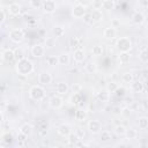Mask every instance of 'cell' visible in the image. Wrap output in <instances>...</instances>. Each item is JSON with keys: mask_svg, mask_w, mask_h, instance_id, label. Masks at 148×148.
Wrapping results in <instances>:
<instances>
[{"mask_svg": "<svg viewBox=\"0 0 148 148\" xmlns=\"http://www.w3.org/2000/svg\"><path fill=\"white\" fill-rule=\"evenodd\" d=\"M15 69H16L17 74L23 75V76H27V75H29V74H31L34 72L35 66H34V62L30 59L24 58V59H22V60H20V61L16 62Z\"/></svg>", "mask_w": 148, "mask_h": 148, "instance_id": "1", "label": "cell"}, {"mask_svg": "<svg viewBox=\"0 0 148 148\" xmlns=\"http://www.w3.org/2000/svg\"><path fill=\"white\" fill-rule=\"evenodd\" d=\"M46 96V91L44 89V87H42L40 84H35L29 89V97L34 101H43Z\"/></svg>", "mask_w": 148, "mask_h": 148, "instance_id": "2", "label": "cell"}, {"mask_svg": "<svg viewBox=\"0 0 148 148\" xmlns=\"http://www.w3.org/2000/svg\"><path fill=\"white\" fill-rule=\"evenodd\" d=\"M116 46L120 52H130L132 50V40L128 37H119L116 42Z\"/></svg>", "mask_w": 148, "mask_h": 148, "instance_id": "3", "label": "cell"}, {"mask_svg": "<svg viewBox=\"0 0 148 148\" xmlns=\"http://www.w3.org/2000/svg\"><path fill=\"white\" fill-rule=\"evenodd\" d=\"M87 14V7L81 3L80 1H76L75 5L72 8V15L74 18H82Z\"/></svg>", "mask_w": 148, "mask_h": 148, "instance_id": "4", "label": "cell"}, {"mask_svg": "<svg viewBox=\"0 0 148 148\" xmlns=\"http://www.w3.org/2000/svg\"><path fill=\"white\" fill-rule=\"evenodd\" d=\"M24 36H25V32L21 28H15L9 32V39L14 43H21L24 39Z\"/></svg>", "mask_w": 148, "mask_h": 148, "instance_id": "5", "label": "cell"}, {"mask_svg": "<svg viewBox=\"0 0 148 148\" xmlns=\"http://www.w3.org/2000/svg\"><path fill=\"white\" fill-rule=\"evenodd\" d=\"M57 2L54 0H45L43 1V5H42V9L45 14H53L56 10H57Z\"/></svg>", "mask_w": 148, "mask_h": 148, "instance_id": "6", "label": "cell"}, {"mask_svg": "<svg viewBox=\"0 0 148 148\" xmlns=\"http://www.w3.org/2000/svg\"><path fill=\"white\" fill-rule=\"evenodd\" d=\"M49 105H50L52 109L58 110V109L62 108V105H64V99H62L61 96H59V95H54V96H52V97L50 98V101H49Z\"/></svg>", "mask_w": 148, "mask_h": 148, "instance_id": "7", "label": "cell"}, {"mask_svg": "<svg viewBox=\"0 0 148 148\" xmlns=\"http://www.w3.org/2000/svg\"><path fill=\"white\" fill-rule=\"evenodd\" d=\"M30 52H31V56L32 57H35V58H42L45 54V47L42 44H35V45L31 46Z\"/></svg>", "mask_w": 148, "mask_h": 148, "instance_id": "8", "label": "cell"}, {"mask_svg": "<svg viewBox=\"0 0 148 148\" xmlns=\"http://www.w3.org/2000/svg\"><path fill=\"white\" fill-rule=\"evenodd\" d=\"M87 127H88V131L91 134H98L102 131V124H101L99 120H90L88 123Z\"/></svg>", "mask_w": 148, "mask_h": 148, "instance_id": "9", "label": "cell"}, {"mask_svg": "<svg viewBox=\"0 0 148 148\" xmlns=\"http://www.w3.org/2000/svg\"><path fill=\"white\" fill-rule=\"evenodd\" d=\"M57 133L64 138H68L72 134V127L68 124H60L57 127Z\"/></svg>", "mask_w": 148, "mask_h": 148, "instance_id": "10", "label": "cell"}, {"mask_svg": "<svg viewBox=\"0 0 148 148\" xmlns=\"http://www.w3.org/2000/svg\"><path fill=\"white\" fill-rule=\"evenodd\" d=\"M51 82H52V75H51V73H49V72H42V73H39V75H38V83H40L42 87L43 86H47Z\"/></svg>", "mask_w": 148, "mask_h": 148, "instance_id": "11", "label": "cell"}, {"mask_svg": "<svg viewBox=\"0 0 148 148\" xmlns=\"http://www.w3.org/2000/svg\"><path fill=\"white\" fill-rule=\"evenodd\" d=\"M8 13L12 16H17L21 14V5L18 2H12L8 6Z\"/></svg>", "mask_w": 148, "mask_h": 148, "instance_id": "12", "label": "cell"}, {"mask_svg": "<svg viewBox=\"0 0 148 148\" xmlns=\"http://www.w3.org/2000/svg\"><path fill=\"white\" fill-rule=\"evenodd\" d=\"M103 37L106 39H113L117 37V29L114 27H108L103 30Z\"/></svg>", "mask_w": 148, "mask_h": 148, "instance_id": "13", "label": "cell"}, {"mask_svg": "<svg viewBox=\"0 0 148 148\" xmlns=\"http://www.w3.org/2000/svg\"><path fill=\"white\" fill-rule=\"evenodd\" d=\"M73 59L75 62H82L86 59V53L82 49H77L73 51Z\"/></svg>", "mask_w": 148, "mask_h": 148, "instance_id": "14", "label": "cell"}, {"mask_svg": "<svg viewBox=\"0 0 148 148\" xmlns=\"http://www.w3.org/2000/svg\"><path fill=\"white\" fill-rule=\"evenodd\" d=\"M32 131H34L32 125H31L30 123H24V124H22V125L20 126V131H18V132H20L21 134L28 136V135H30V134L32 133Z\"/></svg>", "mask_w": 148, "mask_h": 148, "instance_id": "15", "label": "cell"}, {"mask_svg": "<svg viewBox=\"0 0 148 148\" xmlns=\"http://www.w3.org/2000/svg\"><path fill=\"white\" fill-rule=\"evenodd\" d=\"M68 89H69V87H68V84H67L66 82H59V83H57L56 91H57V94H58L59 96L66 95V94L68 92Z\"/></svg>", "mask_w": 148, "mask_h": 148, "instance_id": "16", "label": "cell"}, {"mask_svg": "<svg viewBox=\"0 0 148 148\" xmlns=\"http://www.w3.org/2000/svg\"><path fill=\"white\" fill-rule=\"evenodd\" d=\"M90 15H91V20L95 21V22L103 21V18H104V15H103V13H102V10H101L99 8H95V9L90 13Z\"/></svg>", "mask_w": 148, "mask_h": 148, "instance_id": "17", "label": "cell"}, {"mask_svg": "<svg viewBox=\"0 0 148 148\" xmlns=\"http://www.w3.org/2000/svg\"><path fill=\"white\" fill-rule=\"evenodd\" d=\"M132 22H133L134 24H138V25L142 24V23L145 22V15H143L141 12H135V13L132 15Z\"/></svg>", "mask_w": 148, "mask_h": 148, "instance_id": "18", "label": "cell"}, {"mask_svg": "<svg viewBox=\"0 0 148 148\" xmlns=\"http://www.w3.org/2000/svg\"><path fill=\"white\" fill-rule=\"evenodd\" d=\"M84 69H86V72L87 73H89V74H95L96 72H97V64L95 62V61H92V60H89L86 65H84Z\"/></svg>", "mask_w": 148, "mask_h": 148, "instance_id": "19", "label": "cell"}, {"mask_svg": "<svg viewBox=\"0 0 148 148\" xmlns=\"http://www.w3.org/2000/svg\"><path fill=\"white\" fill-rule=\"evenodd\" d=\"M74 117H75V119H76L77 121L81 123V121H84V120L87 119V117H88V112H87L84 109H79V110L75 111Z\"/></svg>", "mask_w": 148, "mask_h": 148, "instance_id": "20", "label": "cell"}, {"mask_svg": "<svg viewBox=\"0 0 148 148\" xmlns=\"http://www.w3.org/2000/svg\"><path fill=\"white\" fill-rule=\"evenodd\" d=\"M131 89L134 92H142L143 89H145V86H143V83L141 81L138 80V81H133L131 83Z\"/></svg>", "mask_w": 148, "mask_h": 148, "instance_id": "21", "label": "cell"}, {"mask_svg": "<svg viewBox=\"0 0 148 148\" xmlns=\"http://www.w3.org/2000/svg\"><path fill=\"white\" fill-rule=\"evenodd\" d=\"M1 58H2V60L7 61V62L13 61L14 60V52H13V50H10V49L5 50L2 52V54H1Z\"/></svg>", "mask_w": 148, "mask_h": 148, "instance_id": "22", "label": "cell"}, {"mask_svg": "<svg viewBox=\"0 0 148 148\" xmlns=\"http://www.w3.org/2000/svg\"><path fill=\"white\" fill-rule=\"evenodd\" d=\"M99 140L102 141V142H109V141H111L112 140V133L110 132V131H101L99 133Z\"/></svg>", "mask_w": 148, "mask_h": 148, "instance_id": "23", "label": "cell"}, {"mask_svg": "<svg viewBox=\"0 0 148 148\" xmlns=\"http://www.w3.org/2000/svg\"><path fill=\"white\" fill-rule=\"evenodd\" d=\"M13 52H14V60H16V62L25 58V54L22 47H16L13 50Z\"/></svg>", "mask_w": 148, "mask_h": 148, "instance_id": "24", "label": "cell"}, {"mask_svg": "<svg viewBox=\"0 0 148 148\" xmlns=\"http://www.w3.org/2000/svg\"><path fill=\"white\" fill-rule=\"evenodd\" d=\"M58 60H59V64H60V65L68 66V65H69V62H71V57H69V54H68V53L64 52V53H61V54L58 57Z\"/></svg>", "mask_w": 148, "mask_h": 148, "instance_id": "25", "label": "cell"}, {"mask_svg": "<svg viewBox=\"0 0 148 148\" xmlns=\"http://www.w3.org/2000/svg\"><path fill=\"white\" fill-rule=\"evenodd\" d=\"M52 34H53V36L56 38L57 37H62L65 35V28L62 25H56L52 29Z\"/></svg>", "mask_w": 148, "mask_h": 148, "instance_id": "26", "label": "cell"}, {"mask_svg": "<svg viewBox=\"0 0 148 148\" xmlns=\"http://www.w3.org/2000/svg\"><path fill=\"white\" fill-rule=\"evenodd\" d=\"M139 60L143 64L148 62V50H147V47H142L139 51Z\"/></svg>", "mask_w": 148, "mask_h": 148, "instance_id": "27", "label": "cell"}, {"mask_svg": "<svg viewBox=\"0 0 148 148\" xmlns=\"http://www.w3.org/2000/svg\"><path fill=\"white\" fill-rule=\"evenodd\" d=\"M101 7L103 9H106V10H110V9H114L116 7V2L113 0H104L101 2Z\"/></svg>", "mask_w": 148, "mask_h": 148, "instance_id": "28", "label": "cell"}, {"mask_svg": "<svg viewBox=\"0 0 148 148\" xmlns=\"http://www.w3.org/2000/svg\"><path fill=\"white\" fill-rule=\"evenodd\" d=\"M118 60L120 64H127L131 60V54L130 52H120L118 56Z\"/></svg>", "mask_w": 148, "mask_h": 148, "instance_id": "29", "label": "cell"}, {"mask_svg": "<svg viewBox=\"0 0 148 148\" xmlns=\"http://www.w3.org/2000/svg\"><path fill=\"white\" fill-rule=\"evenodd\" d=\"M121 81L124 83H132L134 81V75L132 72H125L123 75H121Z\"/></svg>", "mask_w": 148, "mask_h": 148, "instance_id": "30", "label": "cell"}, {"mask_svg": "<svg viewBox=\"0 0 148 148\" xmlns=\"http://www.w3.org/2000/svg\"><path fill=\"white\" fill-rule=\"evenodd\" d=\"M56 43H57V40H56L54 37H46V38H45V42H44V47H45V50H46V49H53V47L56 46Z\"/></svg>", "mask_w": 148, "mask_h": 148, "instance_id": "31", "label": "cell"}, {"mask_svg": "<svg viewBox=\"0 0 148 148\" xmlns=\"http://www.w3.org/2000/svg\"><path fill=\"white\" fill-rule=\"evenodd\" d=\"M80 42H81V39L77 38V37H73V38H71V40H69V46L73 49V51H74V50H77V49H82Z\"/></svg>", "mask_w": 148, "mask_h": 148, "instance_id": "32", "label": "cell"}, {"mask_svg": "<svg viewBox=\"0 0 148 148\" xmlns=\"http://www.w3.org/2000/svg\"><path fill=\"white\" fill-rule=\"evenodd\" d=\"M96 97H97L99 101H102V102H108V101L110 99V94H109L106 90H101V91H98V92L96 94Z\"/></svg>", "mask_w": 148, "mask_h": 148, "instance_id": "33", "label": "cell"}, {"mask_svg": "<svg viewBox=\"0 0 148 148\" xmlns=\"http://www.w3.org/2000/svg\"><path fill=\"white\" fill-rule=\"evenodd\" d=\"M103 53H104V49H103L102 45H95V46H92V49H91V54H92L94 57H101Z\"/></svg>", "mask_w": 148, "mask_h": 148, "instance_id": "34", "label": "cell"}, {"mask_svg": "<svg viewBox=\"0 0 148 148\" xmlns=\"http://www.w3.org/2000/svg\"><path fill=\"white\" fill-rule=\"evenodd\" d=\"M138 126H139L140 130L148 128V118L147 117H140L138 119Z\"/></svg>", "mask_w": 148, "mask_h": 148, "instance_id": "35", "label": "cell"}, {"mask_svg": "<svg viewBox=\"0 0 148 148\" xmlns=\"http://www.w3.org/2000/svg\"><path fill=\"white\" fill-rule=\"evenodd\" d=\"M46 64H47L49 66H51V67L57 66V65L59 64L58 57H56V56H49V57L46 58Z\"/></svg>", "mask_w": 148, "mask_h": 148, "instance_id": "36", "label": "cell"}, {"mask_svg": "<svg viewBox=\"0 0 148 148\" xmlns=\"http://www.w3.org/2000/svg\"><path fill=\"white\" fill-rule=\"evenodd\" d=\"M118 87H119V84L116 82V81H111V82H109L108 84H106V91L110 94V92H113L114 94V91L118 89Z\"/></svg>", "mask_w": 148, "mask_h": 148, "instance_id": "37", "label": "cell"}, {"mask_svg": "<svg viewBox=\"0 0 148 148\" xmlns=\"http://www.w3.org/2000/svg\"><path fill=\"white\" fill-rule=\"evenodd\" d=\"M125 135H126V138L128 140H133V139H135L138 136V132L134 128H127L126 132H125Z\"/></svg>", "mask_w": 148, "mask_h": 148, "instance_id": "38", "label": "cell"}, {"mask_svg": "<svg viewBox=\"0 0 148 148\" xmlns=\"http://www.w3.org/2000/svg\"><path fill=\"white\" fill-rule=\"evenodd\" d=\"M71 104H73V105H77V104H80V102H81V95H80V92H73V95L71 96Z\"/></svg>", "mask_w": 148, "mask_h": 148, "instance_id": "39", "label": "cell"}, {"mask_svg": "<svg viewBox=\"0 0 148 148\" xmlns=\"http://www.w3.org/2000/svg\"><path fill=\"white\" fill-rule=\"evenodd\" d=\"M126 130H127L126 126H125V125H121V124L114 126V133H116L117 135H125Z\"/></svg>", "mask_w": 148, "mask_h": 148, "instance_id": "40", "label": "cell"}, {"mask_svg": "<svg viewBox=\"0 0 148 148\" xmlns=\"http://www.w3.org/2000/svg\"><path fill=\"white\" fill-rule=\"evenodd\" d=\"M42 5H43V1H40V0H30L29 1V6L35 8V9L42 8Z\"/></svg>", "mask_w": 148, "mask_h": 148, "instance_id": "41", "label": "cell"}, {"mask_svg": "<svg viewBox=\"0 0 148 148\" xmlns=\"http://www.w3.org/2000/svg\"><path fill=\"white\" fill-rule=\"evenodd\" d=\"M74 135L80 140V139H83L84 138V135H86V132H84V130L82 128V127H79V128H76V131H75V133H74Z\"/></svg>", "mask_w": 148, "mask_h": 148, "instance_id": "42", "label": "cell"}, {"mask_svg": "<svg viewBox=\"0 0 148 148\" xmlns=\"http://www.w3.org/2000/svg\"><path fill=\"white\" fill-rule=\"evenodd\" d=\"M125 91H126V90H125L124 87H118V89L114 91V94H116L118 97H123V96L125 95Z\"/></svg>", "mask_w": 148, "mask_h": 148, "instance_id": "43", "label": "cell"}, {"mask_svg": "<svg viewBox=\"0 0 148 148\" xmlns=\"http://www.w3.org/2000/svg\"><path fill=\"white\" fill-rule=\"evenodd\" d=\"M81 89H82V86H81L80 83H74V84L72 86V90H73V92H80Z\"/></svg>", "mask_w": 148, "mask_h": 148, "instance_id": "44", "label": "cell"}, {"mask_svg": "<svg viewBox=\"0 0 148 148\" xmlns=\"http://www.w3.org/2000/svg\"><path fill=\"white\" fill-rule=\"evenodd\" d=\"M121 110H123V108H121L120 105H116V106L112 108L113 114H121Z\"/></svg>", "mask_w": 148, "mask_h": 148, "instance_id": "45", "label": "cell"}, {"mask_svg": "<svg viewBox=\"0 0 148 148\" xmlns=\"http://www.w3.org/2000/svg\"><path fill=\"white\" fill-rule=\"evenodd\" d=\"M83 22H86V23H91L92 22V20H91V15H90V13H87L83 17Z\"/></svg>", "mask_w": 148, "mask_h": 148, "instance_id": "46", "label": "cell"}, {"mask_svg": "<svg viewBox=\"0 0 148 148\" xmlns=\"http://www.w3.org/2000/svg\"><path fill=\"white\" fill-rule=\"evenodd\" d=\"M5 20H6V14H5V12L2 9H0V24L3 23Z\"/></svg>", "mask_w": 148, "mask_h": 148, "instance_id": "47", "label": "cell"}, {"mask_svg": "<svg viewBox=\"0 0 148 148\" xmlns=\"http://www.w3.org/2000/svg\"><path fill=\"white\" fill-rule=\"evenodd\" d=\"M68 138H69V142H71V143H75V142L79 140V139H77V138H76L74 134H71Z\"/></svg>", "mask_w": 148, "mask_h": 148, "instance_id": "48", "label": "cell"}, {"mask_svg": "<svg viewBox=\"0 0 148 148\" xmlns=\"http://www.w3.org/2000/svg\"><path fill=\"white\" fill-rule=\"evenodd\" d=\"M25 138H27L25 135H23V134H21V133L18 132V134H17V140H18V141H21V142H23V141L25 140Z\"/></svg>", "mask_w": 148, "mask_h": 148, "instance_id": "49", "label": "cell"}, {"mask_svg": "<svg viewBox=\"0 0 148 148\" xmlns=\"http://www.w3.org/2000/svg\"><path fill=\"white\" fill-rule=\"evenodd\" d=\"M3 123V113L0 111V125Z\"/></svg>", "mask_w": 148, "mask_h": 148, "instance_id": "50", "label": "cell"}, {"mask_svg": "<svg viewBox=\"0 0 148 148\" xmlns=\"http://www.w3.org/2000/svg\"><path fill=\"white\" fill-rule=\"evenodd\" d=\"M139 148H148V145H147V143H141V145L139 146Z\"/></svg>", "mask_w": 148, "mask_h": 148, "instance_id": "51", "label": "cell"}, {"mask_svg": "<svg viewBox=\"0 0 148 148\" xmlns=\"http://www.w3.org/2000/svg\"><path fill=\"white\" fill-rule=\"evenodd\" d=\"M49 148H59V147H57V146H50Z\"/></svg>", "mask_w": 148, "mask_h": 148, "instance_id": "52", "label": "cell"}, {"mask_svg": "<svg viewBox=\"0 0 148 148\" xmlns=\"http://www.w3.org/2000/svg\"><path fill=\"white\" fill-rule=\"evenodd\" d=\"M0 66H1V59H0Z\"/></svg>", "mask_w": 148, "mask_h": 148, "instance_id": "53", "label": "cell"}]
</instances>
